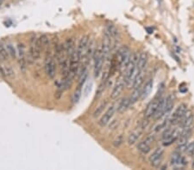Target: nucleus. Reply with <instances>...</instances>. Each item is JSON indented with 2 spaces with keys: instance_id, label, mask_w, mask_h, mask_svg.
<instances>
[{
  "instance_id": "1",
  "label": "nucleus",
  "mask_w": 194,
  "mask_h": 170,
  "mask_svg": "<svg viewBox=\"0 0 194 170\" xmlns=\"http://www.w3.org/2000/svg\"><path fill=\"white\" fill-rule=\"evenodd\" d=\"M48 38L47 35H42L39 38L36 36H33L30 41V57L32 60H37L41 57L42 51L44 50L48 47Z\"/></svg>"
},
{
  "instance_id": "2",
  "label": "nucleus",
  "mask_w": 194,
  "mask_h": 170,
  "mask_svg": "<svg viewBox=\"0 0 194 170\" xmlns=\"http://www.w3.org/2000/svg\"><path fill=\"white\" fill-rule=\"evenodd\" d=\"M92 59L94 60V75L96 77H98L103 70V64H104V61L105 60L102 53L101 46H99V47H96Z\"/></svg>"
},
{
  "instance_id": "3",
  "label": "nucleus",
  "mask_w": 194,
  "mask_h": 170,
  "mask_svg": "<svg viewBox=\"0 0 194 170\" xmlns=\"http://www.w3.org/2000/svg\"><path fill=\"white\" fill-rule=\"evenodd\" d=\"M44 68H45V72H46L47 76L50 79H53L56 74V65H55L54 57L50 53L47 54V56H46Z\"/></svg>"
},
{
  "instance_id": "4",
  "label": "nucleus",
  "mask_w": 194,
  "mask_h": 170,
  "mask_svg": "<svg viewBox=\"0 0 194 170\" xmlns=\"http://www.w3.org/2000/svg\"><path fill=\"white\" fill-rule=\"evenodd\" d=\"M89 41H90L89 35H85L80 39V41L79 42V45L77 47V53H78V56H79V59L80 61H82L85 58Z\"/></svg>"
},
{
  "instance_id": "5",
  "label": "nucleus",
  "mask_w": 194,
  "mask_h": 170,
  "mask_svg": "<svg viewBox=\"0 0 194 170\" xmlns=\"http://www.w3.org/2000/svg\"><path fill=\"white\" fill-rule=\"evenodd\" d=\"M155 135L154 134H150L148 135L145 140L142 141L141 143H138L137 149L143 154H148L151 150V144L155 141Z\"/></svg>"
},
{
  "instance_id": "6",
  "label": "nucleus",
  "mask_w": 194,
  "mask_h": 170,
  "mask_svg": "<svg viewBox=\"0 0 194 170\" xmlns=\"http://www.w3.org/2000/svg\"><path fill=\"white\" fill-rule=\"evenodd\" d=\"M160 96H157L155 95V97L154 98V100L152 101L149 102V104L148 105L146 110H145V113H144V115H145V118L146 119H150L152 117H154L155 112H156V109H157V107H158V104H159V101L160 100Z\"/></svg>"
},
{
  "instance_id": "7",
  "label": "nucleus",
  "mask_w": 194,
  "mask_h": 170,
  "mask_svg": "<svg viewBox=\"0 0 194 170\" xmlns=\"http://www.w3.org/2000/svg\"><path fill=\"white\" fill-rule=\"evenodd\" d=\"M117 105H112V106H111L109 108H108V110L105 112V113L103 115V117L99 119V125H100V126H102V127H104V126H105V125H107L109 123H110V121H111V118L113 117V115H114V113H115V112L117 111Z\"/></svg>"
},
{
  "instance_id": "8",
  "label": "nucleus",
  "mask_w": 194,
  "mask_h": 170,
  "mask_svg": "<svg viewBox=\"0 0 194 170\" xmlns=\"http://www.w3.org/2000/svg\"><path fill=\"white\" fill-rule=\"evenodd\" d=\"M163 155H164V149L161 148V147L157 148L154 151V153L149 157L150 162H151V164H152L153 167H158L160 165L161 161H162V158H163Z\"/></svg>"
},
{
  "instance_id": "9",
  "label": "nucleus",
  "mask_w": 194,
  "mask_h": 170,
  "mask_svg": "<svg viewBox=\"0 0 194 170\" xmlns=\"http://www.w3.org/2000/svg\"><path fill=\"white\" fill-rule=\"evenodd\" d=\"M186 111H187V106L185 103H182L181 105H179L175 110V112L173 113L170 119V123L173 125H176L179 123V120H181V118L183 117V115L185 114Z\"/></svg>"
},
{
  "instance_id": "10",
  "label": "nucleus",
  "mask_w": 194,
  "mask_h": 170,
  "mask_svg": "<svg viewBox=\"0 0 194 170\" xmlns=\"http://www.w3.org/2000/svg\"><path fill=\"white\" fill-rule=\"evenodd\" d=\"M17 58L18 59L20 68H21V70L24 71L26 69L27 60H26V57H25V47L23 43H18V45L17 47Z\"/></svg>"
},
{
  "instance_id": "11",
  "label": "nucleus",
  "mask_w": 194,
  "mask_h": 170,
  "mask_svg": "<svg viewBox=\"0 0 194 170\" xmlns=\"http://www.w3.org/2000/svg\"><path fill=\"white\" fill-rule=\"evenodd\" d=\"M111 35L108 33V31H106L104 35V39H103V43L101 45L102 47V53L104 55L105 59H106L109 57L110 52H111Z\"/></svg>"
},
{
  "instance_id": "12",
  "label": "nucleus",
  "mask_w": 194,
  "mask_h": 170,
  "mask_svg": "<svg viewBox=\"0 0 194 170\" xmlns=\"http://www.w3.org/2000/svg\"><path fill=\"white\" fill-rule=\"evenodd\" d=\"M124 86H125L124 79L119 78V79L117 80V82L116 83V84H115L113 89H112V92H111V98H112V99L117 98V97L120 95V94L122 93V91L124 90Z\"/></svg>"
},
{
  "instance_id": "13",
  "label": "nucleus",
  "mask_w": 194,
  "mask_h": 170,
  "mask_svg": "<svg viewBox=\"0 0 194 170\" xmlns=\"http://www.w3.org/2000/svg\"><path fill=\"white\" fill-rule=\"evenodd\" d=\"M166 98L165 97H161L160 101H159V104H158V107H157V109H156V112L154 115V119H160L163 116L164 114V112H165V109H166Z\"/></svg>"
},
{
  "instance_id": "14",
  "label": "nucleus",
  "mask_w": 194,
  "mask_h": 170,
  "mask_svg": "<svg viewBox=\"0 0 194 170\" xmlns=\"http://www.w3.org/2000/svg\"><path fill=\"white\" fill-rule=\"evenodd\" d=\"M148 63V54L146 53H142L138 56V60L136 63V68L139 71H142L145 69Z\"/></svg>"
},
{
  "instance_id": "15",
  "label": "nucleus",
  "mask_w": 194,
  "mask_h": 170,
  "mask_svg": "<svg viewBox=\"0 0 194 170\" xmlns=\"http://www.w3.org/2000/svg\"><path fill=\"white\" fill-rule=\"evenodd\" d=\"M142 131H143V129L140 126L137 130L134 131L132 133L130 134V136L128 137V140H127L129 145H133V144H135L137 142V140H138L139 137L141 136Z\"/></svg>"
},
{
  "instance_id": "16",
  "label": "nucleus",
  "mask_w": 194,
  "mask_h": 170,
  "mask_svg": "<svg viewBox=\"0 0 194 170\" xmlns=\"http://www.w3.org/2000/svg\"><path fill=\"white\" fill-rule=\"evenodd\" d=\"M152 89H153V80L152 79H149L146 83V84L144 85V87L142 89V95H141L142 100L146 99L150 95V93L152 91Z\"/></svg>"
},
{
  "instance_id": "17",
  "label": "nucleus",
  "mask_w": 194,
  "mask_h": 170,
  "mask_svg": "<svg viewBox=\"0 0 194 170\" xmlns=\"http://www.w3.org/2000/svg\"><path fill=\"white\" fill-rule=\"evenodd\" d=\"M130 104H131V103H130V98H124V99H123V100L120 101L119 105L117 106V111L119 113H124V112L129 108V107H130Z\"/></svg>"
},
{
  "instance_id": "18",
  "label": "nucleus",
  "mask_w": 194,
  "mask_h": 170,
  "mask_svg": "<svg viewBox=\"0 0 194 170\" xmlns=\"http://www.w3.org/2000/svg\"><path fill=\"white\" fill-rule=\"evenodd\" d=\"M144 82V74L142 71H139L137 73V75L136 76L135 79H134V82L132 83V87L135 89V88H138V87H142V83Z\"/></svg>"
},
{
  "instance_id": "19",
  "label": "nucleus",
  "mask_w": 194,
  "mask_h": 170,
  "mask_svg": "<svg viewBox=\"0 0 194 170\" xmlns=\"http://www.w3.org/2000/svg\"><path fill=\"white\" fill-rule=\"evenodd\" d=\"M95 50H96L95 42H94V41L92 40L91 41H89V45H88V47H87V51H86V54H85V58L87 59V60L91 59L93 58Z\"/></svg>"
},
{
  "instance_id": "20",
  "label": "nucleus",
  "mask_w": 194,
  "mask_h": 170,
  "mask_svg": "<svg viewBox=\"0 0 194 170\" xmlns=\"http://www.w3.org/2000/svg\"><path fill=\"white\" fill-rule=\"evenodd\" d=\"M141 95H142V88H141V87L135 88V89H134V91L132 92L131 96H130V103H131V104L136 103V102L140 99Z\"/></svg>"
},
{
  "instance_id": "21",
  "label": "nucleus",
  "mask_w": 194,
  "mask_h": 170,
  "mask_svg": "<svg viewBox=\"0 0 194 170\" xmlns=\"http://www.w3.org/2000/svg\"><path fill=\"white\" fill-rule=\"evenodd\" d=\"M6 49H7V52H8V54H9V57H11L13 59L17 58V49L14 47V46L11 44V43H7L6 46H5Z\"/></svg>"
},
{
  "instance_id": "22",
  "label": "nucleus",
  "mask_w": 194,
  "mask_h": 170,
  "mask_svg": "<svg viewBox=\"0 0 194 170\" xmlns=\"http://www.w3.org/2000/svg\"><path fill=\"white\" fill-rule=\"evenodd\" d=\"M106 105H107V101H103L102 103H100V105H99L98 107H97V109L94 111V113H93V117H94V118L99 117V116L103 113V111L105 110Z\"/></svg>"
},
{
  "instance_id": "23",
  "label": "nucleus",
  "mask_w": 194,
  "mask_h": 170,
  "mask_svg": "<svg viewBox=\"0 0 194 170\" xmlns=\"http://www.w3.org/2000/svg\"><path fill=\"white\" fill-rule=\"evenodd\" d=\"M8 58H9V54H8L6 47L2 43H0V59L7 60Z\"/></svg>"
},
{
  "instance_id": "24",
  "label": "nucleus",
  "mask_w": 194,
  "mask_h": 170,
  "mask_svg": "<svg viewBox=\"0 0 194 170\" xmlns=\"http://www.w3.org/2000/svg\"><path fill=\"white\" fill-rule=\"evenodd\" d=\"M107 31L110 34L111 38H117L118 36V30L117 29V28L112 25V24H109L107 27Z\"/></svg>"
},
{
  "instance_id": "25",
  "label": "nucleus",
  "mask_w": 194,
  "mask_h": 170,
  "mask_svg": "<svg viewBox=\"0 0 194 170\" xmlns=\"http://www.w3.org/2000/svg\"><path fill=\"white\" fill-rule=\"evenodd\" d=\"M192 123H193V115H191V116L188 117L187 119H185L181 121L182 129L183 128H189V127H191Z\"/></svg>"
},
{
  "instance_id": "26",
  "label": "nucleus",
  "mask_w": 194,
  "mask_h": 170,
  "mask_svg": "<svg viewBox=\"0 0 194 170\" xmlns=\"http://www.w3.org/2000/svg\"><path fill=\"white\" fill-rule=\"evenodd\" d=\"M81 94H82V91H81V87H79L77 90H75V92L73 93L72 95V102L73 103H78L80 97H81Z\"/></svg>"
},
{
  "instance_id": "27",
  "label": "nucleus",
  "mask_w": 194,
  "mask_h": 170,
  "mask_svg": "<svg viewBox=\"0 0 194 170\" xmlns=\"http://www.w3.org/2000/svg\"><path fill=\"white\" fill-rule=\"evenodd\" d=\"M123 143H124V137H123V135H119L113 141V145H114V147L118 148V147H120L123 144Z\"/></svg>"
},
{
  "instance_id": "28",
  "label": "nucleus",
  "mask_w": 194,
  "mask_h": 170,
  "mask_svg": "<svg viewBox=\"0 0 194 170\" xmlns=\"http://www.w3.org/2000/svg\"><path fill=\"white\" fill-rule=\"evenodd\" d=\"M105 83H100V85L99 86V88H98V89H97V97H99V96H101L102 95V94H104V91H105Z\"/></svg>"
},
{
  "instance_id": "29",
  "label": "nucleus",
  "mask_w": 194,
  "mask_h": 170,
  "mask_svg": "<svg viewBox=\"0 0 194 170\" xmlns=\"http://www.w3.org/2000/svg\"><path fill=\"white\" fill-rule=\"evenodd\" d=\"M173 130H172V129H167V130H166V131H164V133L162 134V137H161L162 140H166V139L169 138V137L173 135Z\"/></svg>"
},
{
  "instance_id": "30",
  "label": "nucleus",
  "mask_w": 194,
  "mask_h": 170,
  "mask_svg": "<svg viewBox=\"0 0 194 170\" xmlns=\"http://www.w3.org/2000/svg\"><path fill=\"white\" fill-rule=\"evenodd\" d=\"M4 72L9 77H12L14 75V71L12 70V68L11 66H5L4 68Z\"/></svg>"
},
{
  "instance_id": "31",
  "label": "nucleus",
  "mask_w": 194,
  "mask_h": 170,
  "mask_svg": "<svg viewBox=\"0 0 194 170\" xmlns=\"http://www.w3.org/2000/svg\"><path fill=\"white\" fill-rule=\"evenodd\" d=\"M91 86H92V83H88L86 84V86H85V90H84V93H85V96H87L88 94L91 92Z\"/></svg>"
},
{
  "instance_id": "32",
  "label": "nucleus",
  "mask_w": 194,
  "mask_h": 170,
  "mask_svg": "<svg viewBox=\"0 0 194 170\" xmlns=\"http://www.w3.org/2000/svg\"><path fill=\"white\" fill-rule=\"evenodd\" d=\"M186 145L187 143H185V144H179V146L177 147V149H176V152H182V151H185V149H186Z\"/></svg>"
},
{
  "instance_id": "33",
  "label": "nucleus",
  "mask_w": 194,
  "mask_h": 170,
  "mask_svg": "<svg viewBox=\"0 0 194 170\" xmlns=\"http://www.w3.org/2000/svg\"><path fill=\"white\" fill-rule=\"evenodd\" d=\"M118 125V120L117 119H114L112 121H111V124H110V129H115Z\"/></svg>"
},
{
  "instance_id": "34",
  "label": "nucleus",
  "mask_w": 194,
  "mask_h": 170,
  "mask_svg": "<svg viewBox=\"0 0 194 170\" xmlns=\"http://www.w3.org/2000/svg\"><path fill=\"white\" fill-rule=\"evenodd\" d=\"M0 1H4V0H0Z\"/></svg>"
}]
</instances>
